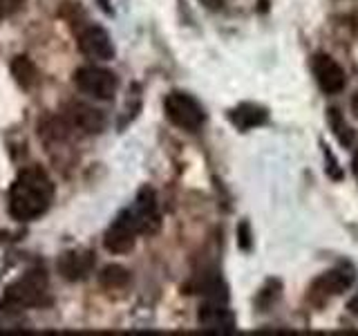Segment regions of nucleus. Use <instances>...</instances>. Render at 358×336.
Listing matches in <instances>:
<instances>
[{"label": "nucleus", "mask_w": 358, "mask_h": 336, "mask_svg": "<svg viewBox=\"0 0 358 336\" xmlns=\"http://www.w3.org/2000/svg\"><path fill=\"white\" fill-rule=\"evenodd\" d=\"M56 195L54 182L41 166H27L9 188V216L16 222H31L48 213Z\"/></svg>", "instance_id": "1"}, {"label": "nucleus", "mask_w": 358, "mask_h": 336, "mask_svg": "<svg viewBox=\"0 0 358 336\" xmlns=\"http://www.w3.org/2000/svg\"><path fill=\"white\" fill-rule=\"evenodd\" d=\"M50 302L52 298L48 296V274H45V269H29L14 285L5 289L0 309L5 314H16L29 307H45Z\"/></svg>", "instance_id": "2"}, {"label": "nucleus", "mask_w": 358, "mask_h": 336, "mask_svg": "<svg viewBox=\"0 0 358 336\" xmlns=\"http://www.w3.org/2000/svg\"><path fill=\"white\" fill-rule=\"evenodd\" d=\"M356 278V272L352 265H338L329 269V272H324L320 278L313 280V285L309 287V300L313 302V305H324L327 300H331L334 296H341L345 289H350L352 283Z\"/></svg>", "instance_id": "3"}, {"label": "nucleus", "mask_w": 358, "mask_h": 336, "mask_svg": "<svg viewBox=\"0 0 358 336\" xmlns=\"http://www.w3.org/2000/svg\"><path fill=\"white\" fill-rule=\"evenodd\" d=\"M164 110H166V117L171 119L177 128L188 130V132L199 130L201 123L206 119L204 108H201L190 94L177 92V90L164 99Z\"/></svg>", "instance_id": "4"}, {"label": "nucleus", "mask_w": 358, "mask_h": 336, "mask_svg": "<svg viewBox=\"0 0 358 336\" xmlns=\"http://www.w3.org/2000/svg\"><path fill=\"white\" fill-rule=\"evenodd\" d=\"M74 83L81 90L83 94H90L101 101H110L117 94V74L106 70V67H96V65H83L74 72Z\"/></svg>", "instance_id": "5"}, {"label": "nucleus", "mask_w": 358, "mask_h": 336, "mask_svg": "<svg viewBox=\"0 0 358 336\" xmlns=\"http://www.w3.org/2000/svg\"><path fill=\"white\" fill-rule=\"evenodd\" d=\"M137 235H139L137 222H134L130 209H126L112 220V224L106 231L103 244L112 253H128V251H132L134 242H137Z\"/></svg>", "instance_id": "6"}, {"label": "nucleus", "mask_w": 358, "mask_h": 336, "mask_svg": "<svg viewBox=\"0 0 358 336\" xmlns=\"http://www.w3.org/2000/svg\"><path fill=\"white\" fill-rule=\"evenodd\" d=\"M130 213L134 222H137V229L143 235H152L159 231L162 227V216H159V206H157V195L150 186H143L139 190L137 200L130 206Z\"/></svg>", "instance_id": "7"}, {"label": "nucleus", "mask_w": 358, "mask_h": 336, "mask_svg": "<svg viewBox=\"0 0 358 336\" xmlns=\"http://www.w3.org/2000/svg\"><path fill=\"white\" fill-rule=\"evenodd\" d=\"M78 50L92 61L115 59V43H112L110 34L99 25H87L78 34Z\"/></svg>", "instance_id": "8"}, {"label": "nucleus", "mask_w": 358, "mask_h": 336, "mask_svg": "<svg viewBox=\"0 0 358 336\" xmlns=\"http://www.w3.org/2000/svg\"><path fill=\"white\" fill-rule=\"evenodd\" d=\"M65 121L70 123L72 128L81 130L85 134H99L106 128V115L99 108L81 104V101H72L65 108Z\"/></svg>", "instance_id": "9"}, {"label": "nucleus", "mask_w": 358, "mask_h": 336, "mask_svg": "<svg viewBox=\"0 0 358 336\" xmlns=\"http://www.w3.org/2000/svg\"><path fill=\"white\" fill-rule=\"evenodd\" d=\"M313 76H316L322 92H327V94H338L347 83L345 70L331 59L329 54L313 56Z\"/></svg>", "instance_id": "10"}, {"label": "nucleus", "mask_w": 358, "mask_h": 336, "mask_svg": "<svg viewBox=\"0 0 358 336\" xmlns=\"http://www.w3.org/2000/svg\"><path fill=\"white\" fill-rule=\"evenodd\" d=\"M56 269L65 280H83L90 276V272L94 269V253L92 251H83V249H74V251H65L59 255V262Z\"/></svg>", "instance_id": "11"}, {"label": "nucleus", "mask_w": 358, "mask_h": 336, "mask_svg": "<svg viewBox=\"0 0 358 336\" xmlns=\"http://www.w3.org/2000/svg\"><path fill=\"white\" fill-rule=\"evenodd\" d=\"M197 321L204 330L208 332H222L229 334L235 330V316L233 312L227 307V302H208L204 300V305L199 307Z\"/></svg>", "instance_id": "12"}, {"label": "nucleus", "mask_w": 358, "mask_h": 336, "mask_svg": "<svg viewBox=\"0 0 358 336\" xmlns=\"http://www.w3.org/2000/svg\"><path fill=\"white\" fill-rule=\"evenodd\" d=\"M229 119L238 130H251L255 126L266 123L268 112H266V108L257 106V104H240L238 108H233L229 112Z\"/></svg>", "instance_id": "13"}, {"label": "nucleus", "mask_w": 358, "mask_h": 336, "mask_svg": "<svg viewBox=\"0 0 358 336\" xmlns=\"http://www.w3.org/2000/svg\"><path fill=\"white\" fill-rule=\"evenodd\" d=\"M11 76L16 78V83L20 88H34L38 83V70H36V65L31 63L29 56L25 54H20V56H14V61H11Z\"/></svg>", "instance_id": "14"}, {"label": "nucleus", "mask_w": 358, "mask_h": 336, "mask_svg": "<svg viewBox=\"0 0 358 336\" xmlns=\"http://www.w3.org/2000/svg\"><path fill=\"white\" fill-rule=\"evenodd\" d=\"M329 123H331V130L336 134V139H338L345 148H350V146L356 141V132L352 130L350 123L345 121V117L341 115L338 108H331L329 110Z\"/></svg>", "instance_id": "15"}, {"label": "nucleus", "mask_w": 358, "mask_h": 336, "mask_svg": "<svg viewBox=\"0 0 358 336\" xmlns=\"http://www.w3.org/2000/svg\"><path fill=\"white\" fill-rule=\"evenodd\" d=\"M128 280H130L128 269H123L119 265L106 267L103 272H101V276H99V283L103 285L106 289H121V287L128 285Z\"/></svg>", "instance_id": "16"}, {"label": "nucleus", "mask_w": 358, "mask_h": 336, "mask_svg": "<svg viewBox=\"0 0 358 336\" xmlns=\"http://www.w3.org/2000/svg\"><path fill=\"white\" fill-rule=\"evenodd\" d=\"M238 238H240L242 249H249V246H251V233H249V224H246V222H242V224H240V229H238Z\"/></svg>", "instance_id": "17"}, {"label": "nucleus", "mask_w": 358, "mask_h": 336, "mask_svg": "<svg viewBox=\"0 0 358 336\" xmlns=\"http://www.w3.org/2000/svg\"><path fill=\"white\" fill-rule=\"evenodd\" d=\"M324 157L329 160V166H327V171H329V175L334 177V179H341L343 177V173H341V168H338V164H336V160H334V155H331V150H327L324 148Z\"/></svg>", "instance_id": "18"}, {"label": "nucleus", "mask_w": 358, "mask_h": 336, "mask_svg": "<svg viewBox=\"0 0 358 336\" xmlns=\"http://www.w3.org/2000/svg\"><path fill=\"white\" fill-rule=\"evenodd\" d=\"M14 7H18V0H0V20H3L7 11Z\"/></svg>", "instance_id": "19"}, {"label": "nucleus", "mask_w": 358, "mask_h": 336, "mask_svg": "<svg viewBox=\"0 0 358 336\" xmlns=\"http://www.w3.org/2000/svg\"><path fill=\"white\" fill-rule=\"evenodd\" d=\"M347 309H350V312L354 314V316L358 318V294L350 300V305H347Z\"/></svg>", "instance_id": "20"}, {"label": "nucleus", "mask_w": 358, "mask_h": 336, "mask_svg": "<svg viewBox=\"0 0 358 336\" xmlns=\"http://www.w3.org/2000/svg\"><path fill=\"white\" fill-rule=\"evenodd\" d=\"M201 3H204L206 7H210V9H220L224 0H201Z\"/></svg>", "instance_id": "21"}, {"label": "nucleus", "mask_w": 358, "mask_h": 336, "mask_svg": "<svg viewBox=\"0 0 358 336\" xmlns=\"http://www.w3.org/2000/svg\"><path fill=\"white\" fill-rule=\"evenodd\" d=\"M352 112H354V117H358V92L352 99Z\"/></svg>", "instance_id": "22"}, {"label": "nucleus", "mask_w": 358, "mask_h": 336, "mask_svg": "<svg viewBox=\"0 0 358 336\" xmlns=\"http://www.w3.org/2000/svg\"><path fill=\"white\" fill-rule=\"evenodd\" d=\"M352 166H354V175H356V179H358V150L354 153V162H352Z\"/></svg>", "instance_id": "23"}]
</instances>
